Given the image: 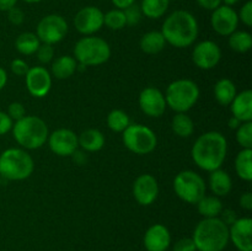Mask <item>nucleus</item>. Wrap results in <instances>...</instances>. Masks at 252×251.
<instances>
[{"label": "nucleus", "mask_w": 252, "mask_h": 251, "mask_svg": "<svg viewBox=\"0 0 252 251\" xmlns=\"http://www.w3.org/2000/svg\"><path fill=\"white\" fill-rule=\"evenodd\" d=\"M192 159L199 169L212 172L220 169L228 154V142L221 133L211 130L199 135L192 147Z\"/></svg>", "instance_id": "obj_1"}, {"label": "nucleus", "mask_w": 252, "mask_h": 251, "mask_svg": "<svg viewBox=\"0 0 252 251\" xmlns=\"http://www.w3.org/2000/svg\"><path fill=\"white\" fill-rule=\"evenodd\" d=\"M160 32L166 43L176 48H187L198 37V21L187 10H176L165 19Z\"/></svg>", "instance_id": "obj_2"}, {"label": "nucleus", "mask_w": 252, "mask_h": 251, "mask_svg": "<svg viewBox=\"0 0 252 251\" xmlns=\"http://www.w3.org/2000/svg\"><path fill=\"white\" fill-rule=\"evenodd\" d=\"M197 251H223L229 244V225L219 217L203 218L192 235Z\"/></svg>", "instance_id": "obj_3"}, {"label": "nucleus", "mask_w": 252, "mask_h": 251, "mask_svg": "<svg viewBox=\"0 0 252 251\" xmlns=\"http://www.w3.org/2000/svg\"><path fill=\"white\" fill-rule=\"evenodd\" d=\"M14 139L24 149L33 150L43 147L48 139V126L37 116H25L12 125Z\"/></svg>", "instance_id": "obj_4"}, {"label": "nucleus", "mask_w": 252, "mask_h": 251, "mask_svg": "<svg viewBox=\"0 0 252 251\" xmlns=\"http://www.w3.org/2000/svg\"><path fill=\"white\" fill-rule=\"evenodd\" d=\"M34 170L31 155L21 148H9L0 154V176L9 181L29 179Z\"/></svg>", "instance_id": "obj_5"}, {"label": "nucleus", "mask_w": 252, "mask_h": 251, "mask_svg": "<svg viewBox=\"0 0 252 251\" xmlns=\"http://www.w3.org/2000/svg\"><path fill=\"white\" fill-rule=\"evenodd\" d=\"M165 101L176 113L191 110L199 98V88L193 80L179 79L170 84L165 91Z\"/></svg>", "instance_id": "obj_6"}, {"label": "nucleus", "mask_w": 252, "mask_h": 251, "mask_svg": "<svg viewBox=\"0 0 252 251\" xmlns=\"http://www.w3.org/2000/svg\"><path fill=\"white\" fill-rule=\"evenodd\" d=\"M110 57V44L101 37L85 36L79 39L74 47V58L83 66L101 65Z\"/></svg>", "instance_id": "obj_7"}, {"label": "nucleus", "mask_w": 252, "mask_h": 251, "mask_svg": "<svg viewBox=\"0 0 252 251\" xmlns=\"http://www.w3.org/2000/svg\"><path fill=\"white\" fill-rule=\"evenodd\" d=\"M122 140L125 147L137 155L150 154L158 144L154 130L139 123H130L122 132Z\"/></svg>", "instance_id": "obj_8"}, {"label": "nucleus", "mask_w": 252, "mask_h": 251, "mask_svg": "<svg viewBox=\"0 0 252 251\" xmlns=\"http://www.w3.org/2000/svg\"><path fill=\"white\" fill-rule=\"evenodd\" d=\"M207 185L203 177L192 170H184L174 179V191L180 199L189 204H196L206 196Z\"/></svg>", "instance_id": "obj_9"}, {"label": "nucleus", "mask_w": 252, "mask_h": 251, "mask_svg": "<svg viewBox=\"0 0 252 251\" xmlns=\"http://www.w3.org/2000/svg\"><path fill=\"white\" fill-rule=\"evenodd\" d=\"M68 22L62 15L49 14L39 20L36 29V36L41 43L54 44L63 41L68 33Z\"/></svg>", "instance_id": "obj_10"}, {"label": "nucleus", "mask_w": 252, "mask_h": 251, "mask_svg": "<svg viewBox=\"0 0 252 251\" xmlns=\"http://www.w3.org/2000/svg\"><path fill=\"white\" fill-rule=\"evenodd\" d=\"M74 26L79 33L93 36L103 26V12L96 6H85L79 10L74 17Z\"/></svg>", "instance_id": "obj_11"}, {"label": "nucleus", "mask_w": 252, "mask_h": 251, "mask_svg": "<svg viewBox=\"0 0 252 251\" xmlns=\"http://www.w3.org/2000/svg\"><path fill=\"white\" fill-rule=\"evenodd\" d=\"M47 142L52 153L58 157H71L79 148L78 135L66 128H59L52 132Z\"/></svg>", "instance_id": "obj_12"}, {"label": "nucleus", "mask_w": 252, "mask_h": 251, "mask_svg": "<svg viewBox=\"0 0 252 251\" xmlns=\"http://www.w3.org/2000/svg\"><path fill=\"white\" fill-rule=\"evenodd\" d=\"M221 59L220 47L213 41H202L196 44L192 52V61L194 65L203 70L216 68Z\"/></svg>", "instance_id": "obj_13"}, {"label": "nucleus", "mask_w": 252, "mask_h": 251, "mask_svg": "<svg viewBox=\"0 0 252 251\" xmlns=\"http://www.w3.org/2000/svg\"><path fill=\"white\" fill-rule=\"evenodd\" d=\"M139 107L148 117H161L166 111V101L161 91L154 86L143 89L139 94Z\"/></svg>", "instance_id": "obj_14"}, {"label": "nucleus", "mask_w": 252, "mask_h": 251, "mask_svg": "<svg viewBox=\"0 0 252 251\" xmlns=\"http://www.w3.org/2000/svg\"><path fill=\"white\" fill-rule=\"evenodd\" d=\"M27 91L33 97L42 98L48 95L52 88V75L44 66H32L25 75Z\"/></svg>", "instance_id": "obj_15"}, {"label": "nucleus", "mask_w": 252, "mask_h": 251, "mask_svg": "<svg viewBox=\"0 0 252 251\" xmlns=\"http://www.w3.org/2000/svg\"><path fill=\"white\" fill-rule=\"evenodd\" d=\"M211 25L214 31L220 36H230L238 29V12L231 6L220 5L212 11Z\"/></svg>", "instance_id": "obj_16"}, {"label": "nucleus", "mask_w": 252, "mask_h": 251, "mask_svg": "<svg viewBox=\"0 0 252 251\" xmlns=\"http://www.w3.org/2000/svg\"><path fill=\"white\" fill-rule=\"evenodd\" d=\"M159 196V184L150 174H143L133 184V197L140 206H150Z\"/></svg>", "instance_id": "obj_17"}, {"label": "nucleus", "mask_w": 252, "mask_h": 251, "mask_svg": "<svg viewBox=\"0 0 252 251\" xmlns=\"http://www.w3.org/2000/svg\"><path fill=\"white\" fill-rule=\"evenodd\" d=\"M229 240L239 251H252L251 218L235 219L229 226Z\"/></svg>", "instance_id": "obj_18"}, {"label": "nucleus", "mask_w": 252, "mask_h": 251, "mask_svg": "<svg viewBox=\"0 0 252 251\" xmlns=\"http://www.w3.org/2000/svg\"><path fill=\"white\" fill-rule=\"evenodd\" d=\"M143 241L147 251H166L171 244V234L162 224H154L145 231Z\"/></svg>", "instance_id": "obj_19"}, {"label": "nucleus", "mask_w": 252, "mask_h": 251, "mask_svg": "<svg viewBox=\"0 0 252 251\" xmlns=\"http://www.w3.org/2000/svg\"><path fill=\"white\" fill-rule=\"evenodd\" d=\"M231 113L234 117L241 122H250L252 121V91L244 90L236 94L230 105Z\"/></svg>", "instance_id": "obj_20"}, {"label": "nucleus", "mask_w": 252, "mask_h": 251, "mask_svg": "<svg viewBox=\"0 0 252 251\" xmlns=\"http://www.w3.org/2000/svg\"><path fill=\"white\" fill-rule=\"evenodd\" d=\"M209 188L217 197H225L233 188V181L228 171L217 169L209 175Z\"/></svg>", "instance_id": "obj_21"}, {"label": "nucleus", "mask_w": 252, "mask_h": 251, "mask_svg": "<svg viewBox=\"0 0 252 251\" xmlns=\"http://www.w3.org/2000/svg\"><path fill=\"white\" fill-rule=\"evenodd\" d=\"M78 70V62L71 56H61L52 61L51 75L58 80H65Z\"/></svg>", "instance_id": "obj_22"}, {"label": "nucleus", "mask_w": 252, "mask_h": 251, "mask_svg": "<svg viewBox=\"0 0 252 251\" xmlns=\"http://www.w3.org/2000/svg\"><path fill=\"white\" fill-rule=\"evenodd\" d=\"M78 143L81 149L95 153L102 149L105 145V135L98 129L89 128V129L81 132L80 135H78Z\"/></svg>", "instance_id": "obj_23"}, {"label": "nucleus", "mask_w": 252, "mask_h": 251, "mask_svg": "<svg viewBox=\"0 0 252 251\" xmlns=\"http://www.w3.org/2000/svg\"><path fill=\"white\" fill-rule=\"evenodd\" d=\"M214 97H216L217 102L221 106H229L234 97L236 96V86L230 79H219L216 83L213 89Z\"/></svg>", "instance_id": "obj_24"}, {"label": "nucleus", "mask_w": 252, "mask_h": 251, "mask_svg": "<svg viewBox=\"0 0 252 251\" xmlns=\"http://www.w3.org/2000/svg\"><path fill=\"white\" fill-rule=\"evenodd\" d=\"M166 46L164 36L160 31H149L142 36L139 41V47L144 53L158 54Z\"/></svg>", "instance_id": "obj_25"}, {"label": "nucleus", "mask_w": 252, "mask_h": 251, "mask_svg": "<svg viewBox=\"0 0 252 251\" xmlns=\"http://www.w3.org/2000/svg\"><path fill=\"white\" fill-rule=\"evenodd\" d=\"M196 204L197 211L203 218H216L223 212V203L217 196H204Z\"/></svg>", "instance_id": "obj_26"}, {"label": "nucleus", "mask_w": 252, "mask_h": 251, "mask_svg": "<svg viewBox=\"0 0 252 251\" xmlns=\"http://www.w3.org/2000/svg\"><path fill=\"white\" fill-rule=\"evenodd\" d=\"M235 171L244 181L252 180V149H243L235 157Z\"/></svg>", "instance_id": "obj_27"}, {"label": "nucleus", "mask_w": 252, "mask_h": 251, "mask_svg": "<svg viewBox=\"0 0 252 251\" xmlns=\"http://www.w3.org/2000/svg\"><path fill=\"white\" fill-rule=\"evenodd\" d=\"M170 0H142L140 10L145 17L158 20L166 14Z\"/></svg>", "instance_id": "obj_28"}, {"label": "nucleus", "mask_w": 252, "mask_h": 251, "mask_svg": "<svg viewBox=\"0 0 252 251\" xmlns=\"http://www.w3.org/2000/svg\"><path fill=\"white\" fill-rule=\"evenodd\" d=\"M171 128L180 138H189L194 132V123L187 113L180 112L174 116L171 121Z\"/></svg>", "instance_id": "obj_29"}, {"label": "nucleus", "mask_w": 252, "mask_h": 251, "mask_svg": "<svg viewBox=\"0 0 252 251\" xmlns=\"http://www.w3.org/2000/svg\"><path fill=\"white\" fill-rule=\"evenodd\" d=\"M39 44H41V41L36 36V33L24 32V33L17 36L16 41H15V48L19 53L24 54V56H31V54L36 53Z\"/></svg>", "instance_id": "obj_30"}, {"label": "nucleus", "mask_w": 252, "mask_h": 251, "mask_svg": "<svg viewBox=\"0 0 252 251\" xmlns=\"http://www.w3.org/2000/svg\"><path fill=\"white\" fill-rule=\"evenodd\" d=\"M228 43L233 51L238 53H246L252 47V36L248 31H235L228 36Z\"/></svg>", "instance_id": "obj_31"}, {"label": "nucleus", "mask_w": 252, "mask_h": 251, "mask_svg": "<svg viewBox=\"0 0 252 251\" xmlns=\"http://www.w3.org/2000/svg\"><path fill=\"white\" fill-rule=\"evenodd\" d=\"M130 125L129 116L122 110H112L107 115V126L116 133H122Z\"/></svg>", "instance_id": "obj_32"}, {"label": "nucleus", "mask_w": 252, "mask_h": 251, "mask_svg": "<svg viewBox=\"0 0 252 251\" xmlns=\"http://www.w3.org/2000/svg\"><path fill=\"white\" fill-rule=\"evenodd\" d=\"M103 25L113 31H120L127 26L126 22V16L123 10L121 9H112L103 14Z\"/></svg>", "instance_id": "obj_33"}, {"label": "nucleus", "mask_w": 252, "mask_h": 251, "mask_svg": "<svg viewBox=\"0 0 252 251\" xmlns=\"http://www.w3.org/2000/svg\"><path fill=\"white\" fill-rule=\"evenodd\" d=\"M236 142L243 149H252V121L243 122L236 129Z\"/></svg>", "instance_id": "obj_34"}, {"label": "nucleus", "mask_w": 252, "mask_h": 251, "mask_svg": "<svg viewBox=\"0 0 252 251\" xmlns=\"http://www.w3.org/2000/svg\"><path fill=\"white\" fill-rule=\"evenodd\" d=\"M123 12H125L126 22H127L128 26H137L142 20V10H140L139 5H137L135 2L130 6L126 7Z\"/></svg>", "instance_id": "obj_35"}, {"label": "nucleus", "mask_w": 252, "mask_h": 251, "mask_svg": "<svg viewBox=\"0 0 252 251\" xmlns=\"http://www.w3.org/2000/svg\"><path fill=\"white\" fill-rule=\"evenodd\" d=\"M36 54H37V59H38L42 64L51 63L54 58L53 44L41 43L39 44L38 49H37Z\"/></svg>", "instance_id": "obj_36"}, {"label": "nucleus", "mask_w": 252, "mask_h": 251, "mask_svg": "<svg viewBox=\"0 0 252 251\" xmlns=\"http://www.w3.org/2000/svg\"><path fill=\"white\" fill-rule=\"evenodd\" d=\"M6 113L14 122H16V121H20L26 116V110L21 102H11L7 106Z\"/></svg>", "instance_id": "obj_37"}, {"label": "nucleus", "mask_w": 252, "mask_h": 251, "mask_svg": "<svg viewBox=\"0 0 252 251\" xmlns=\"http://www.w3.org/2000/svg\"><path fill=\"white\" fill-rule=\"evenodd\" d=\"M238 17H239V21L243 22L245 26L248 27L252 26V1L251 0H249V1H246L245 4L243 5V7H241L240 11H239Z\"/></svg>", "instance_id": "obj_38"}, {"label": "nucleus", "mask_w": 252, "mask_h": 251, "mask_svg": "<svg viewBox=\"0 0 252 251\" xmlns=\"http://www.w3.org/2000/svg\"><path fill=\"white\" fill-rule=\"evenodd\" d=\"M10 69H11V71L15 75L25 76L27 74V71L30 70V66L24 59L16 58L11 62V64H10Z\"/></svg>", "instance_id": "obj_39"}, {"label": "nucleus", "mask_w": 252, "mask_h": 251, "mask_svg": "<svg viewBox=\"0 0 252 251\" xmlns=\"http://www.w3.org/2000/svg\"><path fill=\"white\" fill-rule=\"evenodd\" d=\"M6 12L9 21L11 22L12 25H15V26H19V25H21L22 22L25 21V14L20 7L14 6L10 10H7Z\"/></svg>", "instance_id": "obj_40"}, {"label": "nucleus", "mask_w": 252, "mask_h": 251, "mask_svg": "<svg viewBox=\"0 0 252 251\" xmlns=\"http://www.w3.org/2000/svg\"><path fill=\"white\" fill-rule=\"evenodd\" d=\"M172 251H197L192 238H182L174 244Z\"/></svg>", "instance_id": "obj_41"}, {"label": "nucleus", "mask_w": 252, "mask_h": 251, "mask_svg": "<svg viewBox=\"0 0 252 251\" xmlns=\"http://www.w3.org/2000/svg\"><path fill=\"white\" fill-rule=\"evenodd\" d=\"M12 125H14V121L7 116V113L0 111V135L10 132L12 129Z\"/></svg>", "instance_id": "obj_42"}, {"label": "nucleus", "mask_w": 252, "mask_h": 251, "mask_svg": "<svg viewBox=\"0 0 252 251\" xmlns=\"http://www.w3.org/2000/svg\"><path fill=\"white\" fill-rule=\"evenodd\" d=\"M239 204L243 209L246 211H251L252 209V193L251 192H244L239 198Z\"/></svg>", "instance_id": "obj_43"}, {"label": "nucleus", "mask_w": 252, "mask_h": 251, "mask_svg": "<svg viewBox=\"0 0 252 251\" xmlns=\"http://www.w3.org/2000/svg\"><path fill=\"white\" fill-rule=\"evenodd\" d=\"M196 1L199 6L209 11H213L221 5V0H196Z\"/></svg>", "instance_id": "obj_44"}, {"label": "nucleus", "mask_w": 252, "mask_h": 251, "mask_svg": "<svg viewBox=\"0 0 252 251\" xmlns=\"http://www.w3.org/2000/svg\"><path fill=\"white\" fill-rule=\"evenodd\" d=\"M112 4L115 5L116 9H121V10H125L126 7L130 6L132 4H134L135 0H111Z\"/></svg>", "instance_id": "obj_45"}, {"label": "nucleus", "mask_w": 252, "mask_h": 251, "mask_svg": "<svg viewBox=\"0 0 252 251\" xmlns=\"http://www.w3.org/2000/svg\"><path fill=\"white\" fill-rule=\"evenodd\" d=\"M17 0H0V11H7L11 7L16 6Z\"/></svg>", "instance_id": "obj_46"}, {"label": "nucleus", "mask_w": 252, "mask_h": 251, "mask_svg": "<svg viewBox=\"0 0 252 251\" xmlns=\"http://www.w3.org/2000/svg\"><path fill=\"white\" fill-rule=\"evenodd\" d=\"M6 83H7V73L4 68L0 66V91L6 86Z\"/></svg>", "instance_id": "obj_47"}, {"label": "nucleus", "mask_w": 252, "mask_h": 251, "mask_svg": "<svg viewBox=\"0 0 252 251\" xmlns=\"http://www.w3.org/2000/svg\"><path fill=\"white\" fill-rule=\"evenodd\" d=\"M241 123H243L241 121H239L238 118L234 117V116H231V118L229 120V122H228V126H229V128H230V129H238L239 126H240Z\"/></svg>", "instance_id": "obj_48"}, {"label": "nucleus", "mask_w": 252, "mask_h": 251, "mask_svg": "<svg viewBox=\"0 0 252 251\" xmlns=\"http://www.w3.org/2000/svg\"><path fill=\"white\" fill-rule=\"evenodd\" d=\"M239 1H240V0H221V2H224V5H226V6H231V7H233L234 5L238 4Z\"/></svg>", "instance_id": "obj_49"}, {"label": "nucleus", "mask_w": 252, "mask_h": 251, "mask_svg": "<svg viewBox=\"0 0 252 251\" xmlns=\"http://www.w3.org/2000/svg\"><path fill=\"white\" fill-rule=\"evenodd\" d=\"M22 1L27 2V4H37V2H41L43 0H22Z\"/></svg>", "instance_id": "obj_50"}, {"label": "nucleus", "mask_w": 252, "mask_h": 251, "mask_svg": "<svg viewBox=\"0 0 252 251\" xmlns=\"http://www.w3.org/2000/svg\"><path fill=\"white\" fill-rule=\"evenodd\" d=\"M0 185H1V176H0Z\"/></svg>", "instance_id": "obj_51"}]
</instances>
